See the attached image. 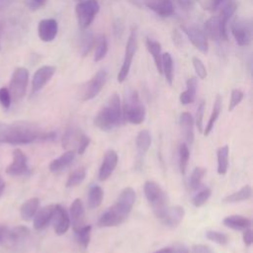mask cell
Returning <instances> with one entry per match:
<instances>
[{
	"mask_svg": "<svg viewBox=\"0 0 253 253\" xmlns=\"http://www.w3.org/2000/svg\"><path fill=\"white\" fill-rule=\"evenodd\" d=\"M45 139L46 132H43L35 124L24 122L13 124L0 123V143L19 145Z\"/></svg>",
	"mask_w": 253,
	"mask_h": 253,
	"instance_id": "obj_1",
	"label": "cell"
},
{
	"mask_svg": "<svg viewBox=\"0 0 253 253\" xmlns=\"http://www.w3.org/2000/svg\"><path fill=\"white\" fill-rule=\"evenodd\" d=\"M124 122L120 96L117 93H114L96 115L94 124L98 128L104 131H110Z\"/></svg>",
	"mask_w": 253,
	"mask_h": 253,
	"instance_id": "obj_2",
	"label": "cell"
},
{
	"mask_svg": "<svg viewBox=\"0 0 253 253\" xmlns=\"http://www.w3.org/2000/svg\"><path fill=\"white\" fill-rule=\"evenodd\" d=\"M122 110L125 122L127 121L132 125H139L144 121L145 108L135 90H131L126 95Z\"/></svg>",
	"mask_w": 253,
	"mask_h": 253,
	"instance_id": "obj_3",
	"label": "cell"
},
{
	"mask_svg": "<svg viewBox=\"0 0 253 253\" xmlns=\"http://www.w3.org/2000/svg\"><path fill=\"white\" fill-rule=\"evenodd\" d=\"M143 191L156 217L161 219L168 209L165 192L153 181H146L143 185Z\"/></svg>",
	"mask_w": 253,
	"mask_h": 253,
	"instance_id": "obj_4",
	"label": "cell"
},
{
	"mask_svg": "<svg viewBox=\"0 0 253 253\" xmlns=\"http://www.w3.org/2000/svg\"><path fill=\"white\" fill-rule=\"evenodd\" d=\"M29 82V71L25 67H17L11 77L9 83V93L12 101L18 102L24 98Z\"/></svg>",
	"mask_w": 253,
	"mask_h": 253,
	"instance_id": "obj_5",
	"label": "cell"
},
{
	"mask_svg": "<svg viewBox=\"0 0 253 253\" xmlns=\"http://www.w3.org/2000/svg\"><path fill=\"white\" fill-rule=\"evenodd\" d=\"M100 10L97 0H82L75 6L77 23L81 30H86L95 19Z\"/></svg>",
	"mask_w": 253,
	"mask_h": 253,
	"instance_id": "obj_6",
	"label": "cell"
},
{
	"mask_svg": "<svg viewBox=\"0 0 253 253\" xmlns=\"http://www.w3.org/2000/svg\"><path fill=\"white\" fill-rule=\"evenodd\" d=\"M107 81V71L105 69L99 70L90 80L85 82L80 88V98L83 101H88L95 98Z\"/></svg>",
	"mask_w": 253,
	"mask_h": 253,
	"instance_id": "obj_7",
	"label": "cell"
},
{
	"mask_svg": "<svg viewBox=\"0 0 253 253\" xmlns=\"http://www.w3.org/2000/svg\"><path fill=\"white\" fill-rule=\"evenodd\" d=\"M227 20L221 16H212L205 23V35L213 41H227Z\"/></svg>",
	"mask_w": 253,
	"mask_h": 253,
	"instance_id": "obj_8",
	"label": "cell"
},
{
	"mask_svg": "<svg viewBox=\"0 0 253 253\" xmlns=\"http://www.w3.org/2000/svg\"><path fill=\"white\" fill-rule=\"evenodd\" d=\"M134 202H135L134 190L130 187H126L121 192L116 204L112 206V209L124 221L131 211Z\"/></svg>",
	"mask_w": 253,
	"mask_h": 253,
	"instance_id": "obj_9",
	"label": "cell"
},
{
	"mask_svg": "<svg viewBox=\"0 0 253 253\" xmlns=\"http://www.w3.org/2000/svg\"><path fill=\"white\" fill-rule=\"evenodd\" d=\"M136 48H137L136 32H135V30H131L128 40H127V42H126L124 61H123L122 67H121V69L118 73V77H117L119 83H123L126 79L129 69H130L133 55L135 54V51H136Z\"/></svg>",
	"mask_w": 253,
	"mask_h": 253,
	"instance_id": "obj_10",
	"label": "cell"
},
{
	"mask_svg": "<svg viewBox=\"0 0 253 253\" xmlns=\"http://www.w3.org/2000/svg\"><path fill=\"white\" fill-rule=\"evenodd\" d=\"M182 31L186 34L192 44L202 53L207 54L209 51V43L206 35L201 30L191 27V26H182Z\"/></svg>",
	"mask_w": 253,
	"mask_h": 253,
	"instance_id": "obj_11",
	"label": "cell"
},
{
	"mask_svg": "<svg viewBox=\"0 0 253 253\" xmlns=\"http://www.w3.org/2000/svg\"><path fill=\"white\" fill-rule=\"evenodd\" d=\"M56 68L52 65H43L37 69L32 80V93L35 94L42 90L46 83L52 78Z\"/></svg>",
	"mask_w": 253,
	"mask_h": 253,
	"instance_id": "obj_12",
	"label": "cell"
},
{
	"mask_svg": "<svg viewBox=\"0 0 253 253\" xmlns=\"http://www.w3.org/2000/svg\"><path fill=\"white\" fill-rule=\"evenodd\" d=\"M231 34L240 46L248 45L251 42V28L242 20H235L231 24Z\"/></svg>",
	"mask_w": 253,
	"mask_h": 253,
	"instance_id": "obj_13",
	"label": "cell"
},
{
	"mask_svg": "<svg viewBox=\"0 0 253 253\" xmlns=\"http://www.w3.org/2000/svg\"><path fill=\"white\" fill-rule=\"evenodd\" d=\"M28 172V159L26 154L20 149L16 148L13 151V160L6 168V173L11 176H20Z\"/></svg>",
	"mask_w": 253,
	"mask_h": 253,
	"instance_id": "obj_14",
	"label": "cell"
},
{
	"mask_svg": "<svg viewBox=\"0 0 253 253\" xmlns=\"http://www.w3.org/2000/svg\"><path fill=\"white\" fill-rule=\"evenodd\" d=\"M118 160H119L118 153L114 149H109L108 151H106L103 162L99 169V174H98L99 180L105 181L112 175L115 168L117 167Z\"/></svg>",
	"mask_w": 253,
	"mask_h": 253,
	"instance_id": "obj_15",
	"label": "cell"
},
{
	"mask_svg": "<svg viewBox=\"0 0 253 253\" xmlns=\"http://www.w3.org/2000/svg\"><path fill=\"white\" fill-rule=\"evenodd\" d=\"M58 31L57 22L54 19H43L38 25V35L41 41L44 42H52Z\"/></svg>",
	"mask_w": 253,
	"mask_h": 253,
	"instance_id": "obj_16",
	"label": "cell"
},
{
	"mask_svg": "<svg viewBox=\"0 0 253 253\" xmlns=\"http://www.w3.org/2000/svg\"><path fill=\"white\" fill-rule=\"evenodd\" d=\"M52 222L54 231L57 235L64 234L69 226H70V218L67 213V211L62 208L60 205H55L53 216H52Z\"/></svg>",
	"mask_w": 253,
	"mask_h": 253,
	"instance_id": "obj_17",
	"label": "cell"
},
{
	"mask_svg": "<svg viewBox=\"0 0 253 253\" xmlns=\"http://www.w3.org/2000/svg\"><path fill=\"white\" fill-rule=\"evenodd\" d=\"M29 228L24 225H18L11 229L9 228L3 245H7L8 247H15L24 241L29 236Z\"/></svg>",
	"mask_w": 253,
	"mask_h": 253,
	"instance_id": "obj_18",
	"label": "cell"
},
{
	"mask_svg": "<svg viewBox=\"0 0 253 253\" xmlns=\"http://www.w3.org/2000/svg\"><path fill=\"white\" fill-rule=\"evenodd\" d=\"M185 215V210L181 206H174L168 208L164 216L160 219L166 226L174 228L178 226L183 220Z\"/></svg>",
	"mask_w": 253,
	"mask_h": 253,
	"instance_id": "obj_19",
	"label": "cell"
},
{
	"mask_svg": "<svg viewBox=\"0 0 253 253\" xmlns=\"http://www.w3.org/2000/svg\"><path fill=\"white\" fill-rule=\"evenodd\" d=\"M55 205H48L38 211L34 216V227L37 230L44 228L52 219Z\"/></svg>",
	"mask_w": 253,
	"mask_h": 253,
	"instance_id": "obj_20",
	"label": "cell"
},
{
	"mask_svg": "<svg viewBox=\"0 0 253 253\" xmlns=\"http://www.w3.org/2000/svg\"><path fill=\"white\" fill-rule=\"evenodd\" d=\"M145 5L161 17H169L174 13L172 0H144Z\"/></svg>",
	"mask_w": 253,
	"mask_h": 253,
	"instance_id": "obj_21",
	"label": "cell"
},
{
	"mask_svg": "<svg viewBox=\"0 0 253 253\" xmlns=\"http://www.w3.org/2000/svg\"><path fill=\"white\" fill-rule=\"evenodd\" d=\"M69 213L73 230L81 227L84 221V207L80 199H75L72 202L69 209Z\"/></svg>",
	"mask_w": 253,
	"mask_h": 253,
	"instance_id": "obj_22",
	"label": "cell"
},
{
	"mask_svg": "<svg viewBox=\"0 0 253 253\" xmlns=\"http://www.w3.org/2000/svg\"><path fill=\"white\" fill-rule=\"evenodd\" d=\"M179 123L183 131L184 137L189 144L194 142V119L190 113L184 112L180 115Z\"/></svg>",
	"mask_w": 253,
	"mask_h": 253,
	"instance_id": "obj_23",
	"label": "cell"
},
{
	"mask_svg": "<svg viewBox=\"0 0 253 253\" xmlns=\"http://www.w3.org/2000/svg\"><path fill=\"white\" fill-rule=\"evenodd\" d=\"M74 159H75V152L73 150H68L62 155H60L58 158L50 162L49 170L53 173L60 172L61 170L68 167L73 162Z\"/></svg>",
	"mask_w": 253,
	"mask_h": 253,
	"instance_id": "obj_24",
	"label": "cell"
},
{
	"mask_svg": "<svg viewBox=\"0 0 253 253\" xmlns=\"http://www.w3.org/2000/svg\"><path fill=\"white\" fill-rule=\"evenodd\" d=\"M222 223L231 229L234 230H244L251 225V220L243 215L239 214H232L229 216H226L223 220Z\"/></svg>",
	"mask_w": 253,
	"mask_h": 253,
	"instance_id": "obj_25",
	"label": "cell"
},
{
	"mask_svg": "<svg viewBox=\"0 0 253 253\" xmlns=\"http://www.w3.org/2000/svg\"><path fill=\"white\" fill-rule=\"evenodd\" d=\"M186 90L180 94V102L183 105L191 104L195 101L196 93H197V87H198V81L196 77H191L186 82Z\"/></svg>",
	"mask_w": 253,
	"mask_h": 253,
	"instance_id": "obj_26",
	"label": "cell"
},
{
	"mask_svg": "<svg viewBox=\"0 0 253 253\" xmlns=\"http://www.w3.org/2000/svg\"><path fill=\"white\" fill-rule=\"evenodd\" d=\"M146 48L148 52L151 54L154 64L157 68V71L162 74V69H161V59H162V53H161V44L152 39H147L145 42Z\"/></svg>",
	"mask_w": 253,
	"mask_h": 253,
	"instance_id": "obj_27",
	"label": "cell"
},
{
	"mask_svg": "<svg viewBox=\"0 0 253 253\" xmlns=\"http://www.w3.org/2000/svg\"><path fill=\"white\" fill-rule=\"evenodd\" d=\"M39 206H40L39 198H31L27 200L21 206V209H20V213L22 218L26 221L31 220L35 216L36 212L38 211Z\"/></svg>",
	"mask_w": 253,
	"mask_h": 253,
	"instance_id": "obj_28",
	"label": "cell"
},
{
	"mask_svg": "<svg viewBox=\"0 0 253 253\" xmlns=\"http://www.w3.org/2000/svg\"><path fill=\"white\" fill-rule=\"evenodd\" d=\"M123 220L118 216V214L114 211V210L110 207L107 209L99 217L98 225L100 227H112L121 224Z\"/></svg>",
	"mask_w": 253,
	"mask_h": 253,
	"instance_id": "obj_29",
	"label": "cell"
},
{
	"mask_svg": "<svg viewBox=\"0 0 253 253\" xmlns=\"http://www.w3.org/2000/svg\"><path fill=\"white\" fill-rule=\"evenodd\" d=\"M151 144V135L147 129L140 130L135 139V145L137 152L140 156H144L148 151Z\"/></svg>",
	"mask_w": 253,
	"mask_h": 253,
	"instance_id": "obj_30",
	"label": "cell"
},
{
	"mask_svg": "<svg viewBox=\"0 0 253 253\" xmlns=\"http://www.w3.org/2000/svg\"><path fill=\"white\" fill-rule=\"evenodd\" d=\"M95 38L91 32H84L79 38V53L81 56H86L95 44Z\"/></svg>",
	"mask_w": 253,
	"mask_h": 253,
	"instance_id": "obj_31",
	"label": "cell"
},
{
	"mask_svg": "<svg viewBox=\"0 0 253 253\" xmlns=\"http://www.w3.org/2000/svg\"><path fill=\"white\" fill-rule=\"evenodd\" d=\"M161 69H162V74L164 75L166 81L168 82L169 85H172L173 83V77H174V72H173V59L172 56L169 52H165L162 54V59H161Z\"/></svg>",
	"mask_w": 253,
	"mask_h": 253,
	"instance_id": "obj_32",
	"label": "cell"
},
{
	"mask_svg": "<svg viewBox=\"0 0 253 253\" xmlns=\"http://www.w3.org/2000/svg\"><path fill=\"white\" fill-rule=\"evenodd\" d=\"M251 194H252L251 187L249 185H246V186L242 187L239 191L224 197L222 199V202L223 203H238V202L246 201L251 198Z\"/></svg>",
	"mask_w": 253,
	"mask_h": 253,
	"instance_id": "obj_33",
	"label": "cell"
},
{
	"mask_svg": "<svg viewBox=\"0 0 253 253\" xmlns=\"http://www.w3.org/2000/svg\"><path fill=\"white\" fill-rule=\"evenodd\" d=\"M103 197H104V193L100 186H98V185L91 186L89 189V194H88L89 209L98 208L103 201Z\"/></svg>",
	"mask_w": 253,
	"mask_h": 253,
	"instance_id": "obj_34",
	"label": "cell"
},
{
	"mask_svg": "<svg viewBox=\"0 0 253 253\" xmlns=\"http://www.w3.org/2000/svg\"><path fill=\"white\" fill-rule=\"evenodd\" d=\"M220 111H221V97L219 95H217L216 98H215L214 104H213V109H212L211 115V117L209 119V122L206 126V128L204 130V134L206 136H208L210 134V132L212 130L214 123H215V121L217 120V118L220 114Z\"/></svg>",
	"mask_w": 253,
	"mask_h": 253,
	"instance_id": "obj_35",
	"label": "cell"
},
{
	"mask_svg": "<svg viewBox=\"0 0 253 253\" xmlns=\"http://www.w3.org/2000/svg\"><path fill=\"white\" fill-rule=\"evenodd\" d=\"M228 153L229 148L227 145H223L217 149V173L224 175L228 167Z\"/></svg>",
	"mask_w": 253,
	"mask_h": 253,
	"instance_id": "obj_36",
	"label": "cell"
},
{
	"mask_svg": "<svg viewBox=\"0 0 253 253\" xmlns=\"http://www.w3.org/2000/svg\"><path fill=\"white\" fill-rule=\"evenodd\" d=\"M91 229H92L91 225H82L81 227L74 230L76 241L84 249L87 248L89 245L90 237H91Z\"/></svg>",
	"mask_w": 253,
	"mask_h": 253,
	"instance_id": "obj_37",
	"label": "cell"
},
{
	"mask_svg": "<svg viewBox=\"0 0 253 253\" xmlns=\"http://www.w3.org/2000/svg\"><path fill=\"white\" fill-rule=\"evenodd\" d=\"M108 51V42L104 35H101L95 41V53H94V60L96 62L102 60Z\"/></svg>",
	"mask_w": 253,
	"mask_h": 253,
	"instance_id": "obj_38",
	"label": "cell"
},
{
	"mask_svg": "<svg viewBox=\"0 0 253 253\" xmlns=\"http://www.w3.org/2000/svg\"><path fill=\"white\" fill-rule=\"evenodd\" d=\"M85 177H86V170L84 167H80V168L76 169L68 176L67 181H66V187L72 188V187L79 185L80 183L83 182Z\"/></svg>",
	"mask_w": 253,
	"mask_h": 253,
	"instance_id": "obj_39",
	"label": "cell"
},
{
	"mask_svg": "<svg viewBox=\"0 0 253 253\" xmlns=\"http://www.w3.org/2000/svg\"><path fill=\"white\" fill-rule=\"evenodd\" d=\"M190 158V150L186 143H181L179 146V168L182 175H185L188 161Z\"/></svg>",
	"mask_w": 253,
	"mask_h": 253,
	"instance_id": "obj_40",
	"label": "cell"
},
{
	"mask_svg": "<svg viewBox=\"0 0 253 253\" xmlns=\"http://www.w3.org/2000/svg\"><path fill=\"white\" fill-rule=\"evenodd\" d=\"M206 168L204 167H196L194 169V171L192 172V175L190 177V187L193 190H197L200 188L201 184H202V180L204 178V176L206 175Z\"/></svg>",
	"mask_w": 253,
	"mask_h": 253,
	"instance_id": "obj_41",
	"label": "cell"
},
{
	"mask_svg": "<svg viewBox=\"0 0 253 253\" xmlns=\"http://www.w3.org/2000/svg\"><path fill=\"white\" fill-rule=\"evenodd\" d=\"M211 194V191L210 188L206 187V188L202 189L200 192H198V194H196V195L193 197V199H192V204H193L195 207H197V208L204 206V205L207 203V201L210 199Z\"/></svg>",
	"mask_w": 253,
	"mask_h": 253,
	"instance_id": "obj_42",
	"label": "cell"
},
{
	"mask_svg": "<svg viewBox=\"0 0 253 253\" xmlns=\"http://www.w3.org/2000/svg\"><path fill=\"white\" fill-rule=\"evenodd\" d=\"M231 2H233V0H204L202 2V6L204 9L210 11H219L221 8Z\"/></svg>",
	"mask_w": 253,
	"mask_h": 253,
	"instance_id": "obj_43",
	"label": "cell"
},
{
	"mask_svg": "<svg viewBox=\"0 0 253 253\" xmlns=\"http://www.w3.org/2000/svg\"><path fill=\"white\" fill-rule=\"evenodd\" d=\"M206 237L211 240L213 241L214 243H217L219 245H225L228 241V237L226 234L219 232V231H215V230H209L206 232Z\"/></svg>",
	"mask_w": 253,
	"mask_h": 253,
	"instance_id": "obj_44",
	"label": "cell"
},
{
	"mask_svg": "<svg viewBox=\"0 0 253 253\" xmlns=\"http://www.w3.org/2000/svg\"><path fill=\"white\" fill-rule=\"evenodd\" d=\"M192 63H193V66L195 68V71L197 73V75L201 78V79H205L208 75V72H207V68L204 64V62L197 56H194L192 58Z\"/></svg>",
	"mask_w": 253,
	"mask_h": 253,
	"instance_id": "obj_45",
	"label": "cell"
},
{
	"mask_svg": "<svg viewBox=\"0 0 253 253\" xmlns=\"http://www.w3.org/2000/svg\"><path fill=\"white\" fill-rule=\"evenodd\" d=\"M243 92L239 89H233L231 91V97H230V103H229V107H228V111L231 112L234 110L235 107H237V105H239V103L242 101L243 99Z\"/></svg>",
	"mask_w": 253,
	"mask_h": 253,
	"instance_id": "obj_46",
	"label": "cell"
},
{
	"mask_svg": "<svg viewBox=\"0 0 253 253\" xmlns=\"http://www.w3.org/2000/svg\"><path fill=\"white\" fill-rule=\"evenodd\" d=\"M205 107H206V102L202 101L197 109V114H196V126L198 127V130L200 132H203V118H204V113H205Z\"/></svg>",
	"mask_w": 253,
	"mask_h": 253,
	"instance_id": "obj_47",
	"label": "cell"
},
{
	"mask_svg": "<svg viewBox=\"0 0 253 253\" xmlns=\"http://www.w3.org/2000/svg\"><path fill=\"white\" fill-rule=\"evenodd\" d=\"M12 99L9 93V90L7 87H1L0 88V104L3 108L8 109L11 105Z\"/></svg>",
	"mask_w": 253,
	"mask_h": 253,
	"instance_id": "obj_48",
	"label": "cell"
},
{
	"mask_svg": "<svg viewBox=\"0 0 253 253\" xmlns=\"http://www.w3.org/2000/svg\"><path fill=\"white\" fill-rule=\"evenodd\" d=\"M89 143H90V138L83 133L82 136H81L80 142H79V144L77 146V152L79 154H83L85 152V150L87 149V147L89 146Z\"/></svg>",
	"mask_w": 253,
	"mask_h": 253,
	"instance_id": "obj_49",
	"label": "cell"
},
{
	"mask_svg": "<svg viewBox=\"0 0 253 253\" xmlns=\"http://www.w3.org/2000/svg\"><path fill=\"white\" fill-rule=\"evenodd\" d=\"M45 3H46V0H26L27 6L33 11L41 9L42 7L44 6Z\"/></svg>",
	"mask_w": 253,
	"mask_h": 253,
	"instance_id": "obj_50",
	"label": "cell"
},
{
	"mask_svg": "<svg viewBox=\"0 0 253 253\" xmlns=\"http://www.w3.org/2000/svg\"><path fill=\"white\" fill-rule=\"evenodd\" d=\"M191 253H213L211 247L204 244H196L192 247Z\"/></svg>",
	"mask_w": 253,
	"mask_h": 253,
	"instance_id": "obj_51",
	"label": "cell"
},
{
	"mask_svg": "<svg viewBox=\"0 0 253 253\" xmlns=\"http://www.w3.org/2000/svg\"><path fill=\"white\" fill-rule=\"evenodd\" d=\"M243 242L246 246H250L253 242V235H252V230L250 229V227L244 229L243 232Z\"/></svg>",
	"mask_w": 253,
	"mask_h": 253,
	"instance_id": "obj_52",
	"label": "cell"
},
{
	"mask_svg": "<svg viewBox=\"0 0 253 253\" xmlns=\"http://www.w3.org/2000/svg\"><path fill=\"white\" fill-rule=\"evenodd\" d=\"M176 2L185 11H190L194 7V1L193 0H176Z\"/></svg>",
	"mask_w": 253,
	"mask_h": 253,
	"instance_id": "obj_53",
	"label": "cell"
},
{
	"mask_svg": "<svg viewBox=\"0 0 253 253\" xmlns=\"http://www.w3.org/2000/svg\"><path fill=\"white\" fill-rule=\"evenodd\" d=\"M8 226L5 224H0V244H3L8 232Z\"/></svg>",
	"mask_w": 253,
	"mask_h": 253,
	"instance_id": "obj_54",
	"label": "cell"
},
{
	"mask_svg": "<svg viewBox=\"0 0 253 253\" xmlns=\"http://www.w3.org/2000/svg\"><path fill=\"white\" fill-rule=\"evenodd\" d=\"M153 253H175V249L172 247H164V248L158 249Z\"/></svg>",
	"mask_w": 253,
	"mask_h": 253,
	"instance_id": "obj_55",
	"label": "cell"
},
{
	"mask_svg": "<svg viewBox=\"0 0 253 253\" xmlns=\"http://www.w3.org/2000/svg\"><path fill=\"white\" fill-rule=\"evenodd\" d=\"M4 188H5V183H4V181L0 177V196L3 193V191H4Z\"/></svg>",
	"mask_w": 253,
	"mask_h": 253,
	"instance_id": "obj_56",
	"label": "cell"
},
{
	"mask_svg": "<svg viewBox=\"0 0 253 253\" xmlns=\"http://www.w3.org/2000/svg\"><path fill=\"white\" fill-rule=\"evenodd\" d=\"M175 253H189V251H188V249H186L184 247H181L177 251L175 250Z\"/></svg>",
	"mask_w": 253,
	"mask_h": 253,
	"instance_id": "obj_57",
	"label": "cell"
},
{
	"mask_svg": "<svg viewBox=\"0 0 253 253\" xmlns=\"http://www.w3.org/2000/svg\"><path fill=\"white\" fill-rule=\"evenodd\" d=\"M3 21H0V51H1V37H2V32H3Z\"/></svg>",
	"mask_w": 253,
	"mask_h": 253,
	"instance_id": "obj_58",
	"label": "cell"
}]
</instances>
